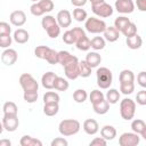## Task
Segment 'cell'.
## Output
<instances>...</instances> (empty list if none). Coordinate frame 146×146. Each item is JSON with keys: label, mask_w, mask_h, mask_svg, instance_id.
Instances as JSON below:
<instances>
[{"label": "cell", "mask_w": 146, "mask_h": 146, "mask_svg": "<svg viewBox=\"0 0 146 146\" xmlns=\"http://www.w3.org/2000/svg\"><path fill=\"white\" fill-rule=\"evenodd\" d=\"M114 7L117 13L121 14H131L135 10V2L132 0H116Z\"/></svg>", "instance_id": "30bf717a"}, {"label": "cell", "mask_w": 146, "mask_h": 146, "mask_svg": "<svg viewBox=\"0 0 146 146\" xmlns=\"http://www.w3.org/2000/svg\"><path fill=\"white\" fill-rule=\"evenodd\" d=\"M49 49L50 48L48 46H38L34 49V55H35V57H38L40 59H46Z\"/></svg>", "instance_id": "74e56055"}, {"label": "cell", "mask_w": 146, "mask_h": 146, "mask_svg": "<svg viewBox=\"0 0 146 146\" xmlns=\"http://www.w3.org/2000/svg\"><path fill=\"white\" fill-rule=\"evenodd\" d=\"M90 48L95 50H102L105 48V39L103 36H94L90 40Z\"/></svg>", "instance_id": "4dcf8cb0"}, {"label": "cell", "mask_w": 146, "mask_h": 146, "mask_svg": "<svg viewBox=\"0 0 146 146\" xmlns=\"http://www.w3.org/2000/svg\"><path fill=\"white\" fill-rule=\"evenodd\" d=\"M19 84L23 91H38L39 84L30 73H23L19 76Z\"/></svg>", "instance_id": "5b68a950"}, {"label": "cell", "mask_w": 146, "mask_h": 146, "mask_svg": "<svg viewBox=\"0 0 146 146\" xmlns=\"http://www.w3.org/2000/svg\"><path fill=\"white\" fill-rule=\"evenodd\" d=\"M18 124H19V121H18L17 114H3L2 125L5 130L13 132L18 128Z\"/></svg>", "instance_id": "ba28073f"}, {"label": "cell", "mask_w": 146, "mask_h": 146, "mask_svg": "<svg viewBox=\"0 0 146 146\" xmlns=\"http://www.w3.org/2000/svg\"><path fill=\"white\" fill-rule=\"evenodd\" d=\"M46 32H47V34H48L49 38H51V39H56V38L60 34V27H59L58 24H55V25H52L51 27H49Z\"/></svg>", "instance_id": "f6af8a7d"}, {"label": "cell", "mask_w": 146, "mask_h": 146, "mask_svg": "<svg viewBox=\"0 0 146 146\" xmlns=\"http://www.w3.org/2000/svg\"><path fill=\"white\" fill-rule=\"evenodd\" d=\"M63 41L66 44H73V43H75V38H74V35H73V33H72L71 30L64 32V34H63Z\"/></svg>", "instance_id": "7dc6e473"}, {"label": "cell", "mask_w": 146, "mask_h": 146, "mask_svg": "<svg viewBox=\"0 0 146 146\" xmlns=\"http://www.w3.org/2000/svg\"><path fill=\"white\" fill-rule=\"evenodd\" d=\"M13 38L10 36V34H2L0 35V47L1 48H9V46L11 44Z\"/></svg>", "instance_id": "bcb514c9"}, {"label": "cell", "mask_w": 146, "mask_h": 146, "mask_svg": "<svg viewBox=\"0 0 146 146\" xmlns=\"http://www.w3.org/2000/svg\"><path fill=\"white\" fill-rule=\"evenodd\" d=\"M81 124L78 120L74 119H66L59 122L58 125V131L62 136L64 137H68V136H73L75 133H78L80 131Z\"/></svg>", "instance_id": "6da1fadb"}, {"label": "cell", "mask_w": 146, "mask_h": 146, "mask_svg": "<svg viewBox=\"0 0 146 146\" xmlns=\"http://www.w3.org/2000/svg\"><path fill=\"white\" fill-rule=\"evenodd\" d=\"M83 130L87 135H96L99 130V125L98 122L94 119H88L83 122Z\"/></svg>", "instance_id": "2e32d148"}, {"label": "cell", "mask_w": 146, "mask_h": 146, "mask_svg": "<svg viewBox=\"0 0 146 146\" xmlns=\"http://www.w3.org/2000/svg\"><path fill=\"white\" fill-rule=\"evenodd\" d=\"M104 33V39L108 42H115L120 38V32L114 26H106Z\"/></svg>", "instance_id": "ac0fdd59"}, {"label": "cell", "mask_w": 146, "mask_h": 146, "mask_svg": "<svg viewBox=\"0 0 146 146\" xmlns=\"http://www.w3.org/2000/svg\"><path fill=\"white\" fill-rule=\"evenodd\" d=\"M120 91L123 95H130L135 91V83L133 82H125L120 83Z\"/></svg>", "instance_id": "ab89813d"}, {"label": "cell", "mask_w": 146, "mask_h": 146, "mask_svg": "<svg viewBox=\"0 0 146 146\" xmlns=\"http://www.w3.org/2000/svg\"><path fill=\"white\" fill-rule=\"evenodd\" d=\"M97 76V86L100 89H108L113 81V74L107 67H99L96 71Z\"/></svg>", "instance_id": "7a4b0ae2"}, {"label": "cell", "mask_w": 146, "mask_h": 146, "mask_svg": "<svg viewBox=\"0 0 146 146\" xmlns=\"http://www.w3.org/2000/svg\"><path fill=\"white\" fill-rule=\"evenodd\" d=\"M58 51H56L55 49H49L48 54H47V57H46V60L51 64V65H55V64H58Z\"/></svg>", "instance_id": "b9f144b4"}, {"label": "cell", "mask_w": 146, "mask_h": 146, "mask_svg": "<svg viewBox=\"0 0 146 146\" xmlns=\"http://www.w3.org/2000/svg\"><path fill=\"white\" fill-rule=\"evenodd\" d=\"M136 113V103L130 98H124L120 103V115L123 120H131L133 119Z\"/></svg>", "instance_id": "3957f363"}, {"label": "cell", "mask_w": 146, "mask_h": 146, "mask_svg": "<svg viewBox=\"0 0 146 146\" xmlns=\"http://www.w3.org/2000/svg\"><path fill=\"white\" fill-rule=\"evenodd\" d=\"M17 60V51L11 48H6L1 54V62L6 66H11Z\"/></svg>", "instance_id": "8fae6325"}, {"label": "cell", "mask_w": 146, "mask_h": 146, "mask_svg": "<svg viewBox=\"0 0 146 146\" xmlns=\"http://www.w3.org/2000/svg\"><path fill=\"white\" fill-rule=\"evenodd\" d=\"M71 31H72V33H73V35H74V38H75V41H76L78 39H80V38H82V36L86 35L84 30L81 29V27H73Z\"/></svg>", "instance_id": "f5cc1de1"}, {"label": "cell", "mask_w": 146, "mask_h": 146, "mask_svg": "<svg viewBox=\"0 0 146 146\" xmlns=\"http://www.w3.org/2000/svg\"><path fill=\"white\" fill-rule=\"evenodd\" d=\"M13 39L17 42V43H26L30 39V34L26 30L24 29H17L15 32H14V35H13Z\"/></svg>", "instance_id": "d6986e66"}, {"label": "cell", "mask_w": 146, "mask_h": 146, "mask_svg": "<svg viewBox=\"0 0 146 146\" xmlns=\"http://www.w3.org/2000/svg\"><path fill=\"white\" fill-rule=\"evenodd\" d=\"M40 8L42 9V11L46 14V13H50L52 9H54V2L51 0H39L38 1Z\"/></svg>", "instance_id": "60d3db41"}, {"label": "cell", "mask_w": 146, "mask_h": 146, "mask_svg": "<svg viewBox=\"0 0 146 146\" xmlns=\"http://www.w3.org/2000/svg\"><path fill=\"white\" fill-rule=\"evenodd\" d=\"M73 18L76 21V22H83L88 18V15H87V11L84 9H82L81 7H76L74 10H73Z\"/></svg>", "instance_id": "e575fe53"}, {"label": "cell", "mask_w": 146, "mask_h": 146, "mask_svg": "<svg viewBox=\"0 0 146 146\" xmlns=\"http://www.w3.org/2000/svg\"><path fill=\"white\" fill-rule=\"evenodd\" d=\"M50 145H51V146H67L68 143H67V140H66L65 138L57 137V138H55V139L51 141Z\"/></svg>", "instance_id": "11a10c76"}, {"label": "cell", "mask_w": 146, "mask_h": 146, "mask_svg": "<svg viewBox=\"0 0 146 146\" xmlns=\"http://www.w3.org/2000/svg\"><path fill=\"white\" fill-rule=\"evenodd\" d=\"M11 141L9 139H1L0 140V146H10Z\"/></svg>", "instance_id": "680465c9"}, {"label": "cell", "mask_w": 146, "mask_h": 146, "mask_svg": "<svg viewBox=\"0 0 146 146\" xmlns=\"http://www.w3.org/2000/svg\"><path fill=\"white\" fill-rule=\"evenodd\" d=\"M137 82L141 88H146V72L145 71H141L137 75Z\"/></svg>", "instance_id": "816d5d0a"}, {"label": "cell", "mask_w": 146, "mask_h": 146, "mask_svg": "<svg viewBox=\"0 0 146 146\" xmlns=\"http://www.w3.org/2000/svg\"><path fill=\"white\" fill-rule=\"evenodd\" d=\"M2 131H3V125H2V122H0V135L2 133Z\"/></svg>", "instance_id": "94428289"}, {"label": "cell", "mask_w": 146, "mask_h": 146, "mask_svg": "<svg viewBox=\"0 0 146 146\" xmlns=\"http://www.w3.org/2000/svg\"><path fill=\"white\" fill-rule=\"evenodd\" d=\"M90 2H91V6H94V5H98V3H102V2H104L105 0H89Z\"/></svg>", "instance_id": "91938a15"}, {"label": "cell", "mask_w": 146, "mask_h": 146, "mask_svg": "<svg viewBox=\"0 0 146 146\" xmlns=\"http://www.w3.org/2000/svg\"><path fill=\"white\" fill-rule=\"evenodd\" d=\"M30 11H31V14L33 15V16H42L44 13L42 11V9L40 8V6H39V3L38 2H34L31 7H30Z\"/></svg>", "instance_id": "681fc988"}, {"label": "cell", "mask_w": 146, "mask_h": 146, "mask_svg": "<svg viewBox=\"0 0 146 146\" xmlns=\"http://www.w3.org/2000/svg\"><path fill=\"white\" fill-rule=\"evenodd\" d=\"M58 111H59L58 103H47L43 105V113L47 116H54L58 113Z\"/></svg>", "instance_id": "d4e9b609"}, {"label": "cell", "mask_w": 146, "mask_h": 146, "mask_svg": "<svg viewBox=\"0 0 146 146\" xmlns=\"http://www.w3.org/2000/svg\"><path fill=\"white\" fill-rule=\"evenodd\" d=\"M88 98V94L84 89H76L74 92H73V99L74 102L81 104V103H84Z\"/></svg>", "instance_id": "d6a6232c"}, {"label": "cell", "mask_w": 146, "mask_h": 146, "mask_svg": "<svg viewBox=\"0 0 146 146\" xmlns=\"http://www.w3.org/2000/svg\"><path fill=\"white\" fill-rule=\"evenodd\" d=\"M105 97H106V100L108 102V104L113 105V104H116L120 100V92L116 89H108Z\"/></svg>", "instance_id": "f1b7e54d"}, {"label": "cell", "mask_w": 146, "mask_h": 146, "mask_svg": "<svg viewBox=\"0 0 146 146\" xmlns=\"http://www.w3.org/2000/svg\"><path fill=\"white\" fill-rule=\"evenodd\" d=\"M31 1H33V2H38L39 0H31Z\"/></svg>", "instance_id": "6125c7cd"}, {"label": "cell", "mask_w": 146, "mask_h": 146, "mask_svg": "<svg viewBox=\"0 0 146 146\" xmlns=\"http://www.w3.org/2000/svg\"><path fill=\"white\" fill-rule=\"evenodd\" d=\"M84 22H86L84 27L89 33H94V34L103 33L106 29V23L99 18H96V17H89Z\"/></svg>", "instance_id": "277c9868"}, {"label": "cell", "mask_w": 146, "mask_h": 146, "mask_svg": "<svg viewBox=\"0 0 146 146\" xmlns=\"http://www.w3.org/2000/svg\"><path fill=\"white\" fill-rule=\"evenodd\" d=\"M74 44L76 46V48H78L79 50H82V51H87V50L90 49V40L88 39L87 35H84V36H82V38H80V39H78Z\"/></svg>", "instance_id": "f546056e"}, {"label": "cell", "mask_w": 146, "mask_h": 146, "mask_svg": "<svg viewBox=\"0 0 146 146\" xmlns=\"http://www.w3.org/2000/svg\"><path fill=\"white\" fill-rule=\"evenodd\" d=\"M23 98L26 103L32 104L38 100V91H24Z\"/></svg>", "instance_id": "ee69618b"}, {"label": "cell", "mask_w": 146, "mask_h": 146, "mask_svg": "<svg viewBox=\"0 0 146 146\" xmlns=\"http://www.w3.org/2000/svg\"><path fill=\"white\" fill-rule=\"evenodd\" d=\"M59 100H60V97L55 91H47L43 95V103L44 104H47V103H59Z\"/></svg>", "instance_id": "836d02e7"}, {"label": "cell", "mask_w": 146, "mask_h": 146, "mask_svg": "<svg viewBox=\"0 0 146 146\" xmlns=\"http://www.w3.org/2000/svg\"><path fill=\"white\" fill-rule=\"evenodd\" d=\"M11 32V29H10V25L6 22H0V35L2 34H10Z\"/></svg>", "instance_id": "db71d44e"}, {"label": "cell", "mask_w": 146, "mask_h": 146, "mask_svg": "<svg viewBox=\"0 0 146 146\" xmlns=\"http://www.w3.org/2000/svg\"><path fill=\"white\" fill-rule=\"evenodd\" d=\"M90 146H106L107 145V140H105L103 137H97L95 139H92L89 143Z\"/></svg>", "instance_id": "f907efd6"}, {"label": "cell", "mask_w": 146, "mask_h": 146, "mask_svg": "<svg viewBox=\"0 0 146 146\" xmlns=\"http://www.w3.org/2000/svg\"><path fill=\"white\" fill-rule=\"evenodd\" d=\"M119 81L120 83H125V82H133L135 81V74L130 70H122L119 75Z\"/></svg>", "instance_id": "484cf974"}, {"label": "cell", "mask_w": 146, "mask_h": 146, "mask_svg": "<svg viewBox=\"0 0 146 146\" xmlns=\"http://www.w3.org/2000/svg\"><path fill=\"white\" fill-rule=\"evenodd\" d=\"M21 146H42V141L31 136H23L19 140Z\"/></svg>", "instance_id": "cb8c5ba5"}, {"label": "cell", "mask_w": 146, "mask_h": 146, "mask_svg": "<svg viewBox=\"0 0 146 146\" xmlns=\"http://www.w3.org/2000/svg\"><path fill=\"white\" fill-rule=\"evenodd\" d=\"M136 6L140 11L146 10V0H136Z\"/></svg>", "instance_id": "9f6ffc18"}, {"label": "cell", "mask_w": 146, "mask_h": 146, "mask_svg": "<svg viewBox=\"0 0 146 146\" xmlns=\"http://www.w3.org/2000/svg\"><path fill=\"white\" fill-rule=\"evenodd\" d=\"M121 33H122L124 36H131V35L137 34V26H136V24L132 23V22H130Z\"/></svg>", "instance_id": "7bdbcfd3"}, {"label": "cell", "mask_w": 146, "mask_h": 146, "mask_svg": "<svg viewBox=\"0 0 146 146\" xmlns=\"http://www.w3.org/2000/svg\"><path fill=\"white\" fill-rule=\"evenodd\" d=\"M88 0H71V3L75 7H83Z\"/></svg>", "instance_id": "6f0895ef"}, {"label": "cell", "mask_w": 146, "mask_h": 146, "mask_svg": "<svg viewBox=\"0 0 146 146\" xmlns=\"http://www.w3.org/2000/svg\"><path fill=\"white\" fill-rule=\"evenodd\" d=\"M2 111L3 114H17L18 108L14 102H6L2 106Z\"/></svg>", "instance_id": "d590c367"}, {"label": "cell", "mask_w": 146, "mask_h": 146, "mask_svg": "<svg viewBox=\"0 0 146 146\" xmlns=\"http://www.w3.org/2000/svg\"><path fill=\"white\" fill-rule=\"evenodd\" d=\"M56 21H57V24L59 25V27H68L72 23V15L68 10L63 9V10L58 11V14L56 16Z\"/></svg>", "instance_id": "7c38bea8"}, {"label": "cell", "mask_w": 146, "mask_h": 146, "mask_svg": "<svg viewBox=\"0 0 146 146\" xmlns=\"http://www.w3.org/2000/svg\"><path fill=\"white\" fill-rule=\"evenodd\" d=\"M92 108H94L95 113L103 115V114H106V113L108 112V110H110V104H108V102H107L106 99H103V100H100V102H98V103L92 104Z\"/></svg>", "instance_id": "7402d4cb"}, {"label": "cell", "mask_w": 146, "mask_h": 146, "mask_svg": "<svg viewBox=\"0 0 146 146\" xmlns=\"http://www.w3.org/2000/svg\"><path fill=\"white\" fill-rule=\"evenodd\" d=\"M55 24H57V21H56V18H55L54 16H51V15H46V16L42 18V21H41V25H42V27H43L44 31H47L49 27H51V26L55 25Z\"/></svg>", "instance_id": "8d00e7d4"}, {"label": "cell", "mask_w": 146, "mask_h": 146, "mask_svg": "<svg viewBox=\"0 0 146 146\" xmlns=\"http://www.w3.org/2000/svg\"><path fill=\"white\" fill-rule=\"evenodd\" d=\"M89 99H90V103H91V104H95V103H98V102L105 99V96H104V94H103L100 90L95 89V90H92V91L90 92Z\"/></svg>", "instance_id": "f35d334b"}, {"label": "cell", "mask_w": 146, "mask_h": 146, "mask_svg": "<svg viewBox=\"0 0 146 146\" xmlns=\"http://www.w3.org/2000/svg\"><path fill=\"white\" fill-rule=\"evenodd\" d=\"M58 63L64 67L66 64H68L70 62H72V60H74L76 57L75 56H73V55H71L68 51H66V50H60V51H58Z\"/></svg>", "instance_id": "603a6c76"}, {"label": "cell", "mask_w": 146, "mask_h": 146, "mask_svg": "<svg viewBox=\"0 0 146 146\" xmlns=\"http://www.w3.org/2000/svg\"><path fill=\"white\" fill-rule=\"evenodd\" d=\"M64 72H65V76L68 80L78 79L80 76L79 75V60H78V58H75L74 60H72L68 64H66L64 66Z\"/></svg>", "instance_id": "9c48e42d"}, {"label": "cell", "mask_w": 146, "mask_h": 146, "mask_svg": "<svg viewBox=\"0 0 146 146\" xmlns=\"http://www.w3.org/2000/svg\"><path fill=\"white\" fill-rule=\"evenodd\" d=\"M100 136L105 140H113L116 137V129L113 125H104L100 129Z\"/></svg>", "instance_id": "ffe728a7"}, {"label": "cell", "mask_w": 146, "mask_h": 146, "mask_svg": "<svg viewBox=\"0 0 146 146\" xmlns=\"http://www.w3.org/2000/svg\"><path fill=\"white\" fill-rule=\"evenodd\" d=\"M136 100H137V103H138L139 105H141V106H145V105H146V90H145V89H143V90H140V91L137 92V95H136Z\"/></svg>", "instance_id": "c3c4849f"}, {"label": "cell", "mask_w": 146, "mask_h": 146, "mask_svg": "<svg viewBox=\"0 0 146 146\" xmlns=\"http://www.w3.org/2000/svg\"><path fill=\"white\" fill-rule=\"evenodd\" d=\"M9 21L14 26H23L26 23V15L23 10H15L10 14Z\"/></svg>", "instance_id": "4fadbf2b"}, {"label": "cell", "mask_w": 146, "mask_h": 146, "mask_svg": "<svg viewBox=\"0 0 146 146\" xmlns=\"http://www.w3.org/2000/svg\"><path fill=\"white\" fill-rule=\"evenodd\" d=\"M70 84H68V81L62 76H58L55 79V82H54V88L58 91H66L68 89Z\"/></svg>", "instance_id": "4316f807"}, {"label": "cell", "mask_w": 146, "mask_h": 146, "mask_svg": "<svg viewBox=\"0 0 146 146\" xmlns=\"http://www.w3.org/2000/svg\"><path fill=\"white\" fill-rule=\"evenodd\" d=\"M57 78L56 73L54 72H46L42 78H41V84L43 88L50 90V89H54V82H55V79Z\"/></svg>", "instance_id": "9a60e30c"}, {"label": "cell", "mask_w": 146, "mask_h": 146, "mask_svg": "<svg viewBox=\"0 0 146 146\" xmlns=\"http://www.w3.org/2000/svg\"><path fill=\"white\" fill-rule=\"evenodd\" d=\"M84 60L87 62V64H88L91 68H94V67H97V66L100 64V62H102V56H100L97 51H90V52L87 54Z\"/></svg>", "instance_id": "e0dca14e"}, {"label": "cell", "mask_w": 146, "mask_h": 146, "mask_svg": "<svg viewBox=\"0 0 146 146\" xmlns=\"http://www.w3.org/2000/svg\"><path fill=\"white\" fill-rule=\"evenodd\" d=\"M129 23H130V19H129L128 17H125V16H119V17L115 18V21H114V27H115L119 32H122Z\"/></svg>", "instance_id": "83f0119b"}, {"label": "cell", "mask_w": 146, "mask_h": 146, "mask_svg": "<svg viewBox=\"0 0 146 146\" xmlns=\"http://www.w3.org/2000/svg\"><path fill=\"white\" fill-rule=\"evenodd\" d=\"M125 42H127V46H128L130 49L135 50V49H139V48L141 47V44H143V39H141L140 35L135 34V35H131V36H127Z\"/></svg>", "instance_id": "44dd1931"}, {"label": "cell", "mask_w": 146, "mask_h": 146, "mask_svg": "<svg viewBox=\"0 0 146 146\" xmlns=\"http://www.w3.org/2000/svg\"><path fill=\"white\" fill-rule=\"evenodd\" d=\"M140 143V137L136 132H124L119 138L120 146H137Z\"/></svg>", "instance_id": "52a82bcc"}, {"label": "cell", "mask_w": 146, "mask_h": 146, "mask_svg": "<svg viewBox=\"0 0 146 146\" xmlns=\"http://www.w3.org/2000/svg\"><path fill=\"white\" fill-rule=\"evenodd\" d=\"M131 129L133 132L140 135V137L146 139V123L143 120H140V119L133 120L131 122Z\"/></svg>", "instance_id": "5bb4252c"}, {"label": "cell", "mask_w": 146, "mask_h": 146, "mask_svg": "<svg viewBox=\"0 0 146 146\" xmlns=\"http://www.w3.org/2000/svg\"><path fill=\"white\" fill-rule=\"evenodd\" d=\"M91 10L92 13L98 16V17H103V18H106V17H110L112 16L113 14V7L110 5V3H106L105 1L102 2V3H98V5H94L91 6Z\"/></svg>", "instance_id": "8992f818"}, {"label": "cell", "mask_w": 146, "mask_h": 146, "mask_svg": "<svg viewBox=\"0 0 146 146\" xmlns=\"http://www.w3.org/2000/svg\"><path fill=\"white\" fill-rule=\"evenodd\" d=\"M91 74V67L87 64L86 60L79 62V75L82 78H88Z\"/></svg>", "instance_id": "1f68e13d"}]
</instances>
